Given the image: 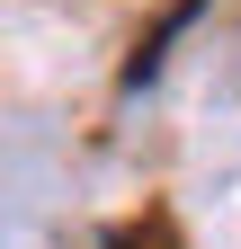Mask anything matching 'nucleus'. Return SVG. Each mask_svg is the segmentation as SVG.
I'll list each match as a JSON object with an SVG mask.
<instances>
[{
  "label": "nucleus",
  "mask_w": 241,
  "mask_h": 249,
  "mask_svg": "<svg viewBox=\"0 0 241 249\" xmlns=\"http://www.w3.org/2000/svg\"><path fill=\"white\" fill-rule=\"evenodd\" d=\"M107 249H143V240H134V231H116V240H107Z\"/></svg>",
  "instance_id": "1"
}]
</instances>
